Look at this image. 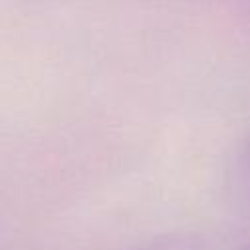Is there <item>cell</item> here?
Wrapping results in <instances>:
<instances>
[{"instance_id": "cell-2", "label": "cell", "mask_w": 250, "mask_h": 250, "mask_svg": "<svg viewBox=\"0 0 250 250\" xmlns=\"http://www.w3.org/2000/svg\"><path fill=\"white\" fill-rule=\"evenodd\" d=\"M240 250H250V246H246V248H240Z\"/></svg>"}, {"instance_id": "cell-1", "label": "cell", "mask_w": 250, "mask_h": 250, "mask_svg": "<svg viewBox=\"0 0 250 250\" xmlns=\"http://www.w3.org/2000/svg\"><path fill=\"white\" fill-rule=\"evenodd\" d=\"M131 250H203V242L193 232H172L162 234Z\"/></svg>"}]
</instances>
